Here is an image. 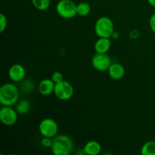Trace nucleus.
<instances>
[{
  "label": "nucleus",
  "instance_id": "obj_1",
  "mask_svg": "<svg viewBox=\"0 0 155 155\" xmlns=\"http://www.w3.org/2000/svg\"><path fill=\"white\" fill-rule=\"evenodd\" d=\"M74 148L72 139L67 135H57L53 138L51 150L54 155H69Z\"/></svg>",
  "mask_w": 155,
  "mask_h": 155
},
{
  "label": "nucleus",
  "instance_id": "obj_2",
  "mask_svg": "<svg viewBox=\"0 0 155 155\" xmlns=\"http://www.w3.org/2000/svg\"><path fill=\"white\" fill-rule=\"evenodd\" d=\"M19 98V89L13 83H5L0 89V103L2 106H12Z\"/></svg>",
  "mask_w": 155,
  "mask_h": 155
},
{
  "label": "nucleus",
  "instance_id": "obj_3",
  "mask_svg": "<svg viewBox=\"0 0 155 155\" xmlns=\"http://www.w3.org/2000/svg\"><path fill=\"white\" fill-rule=\"evenodd\" d=\"M95 33L97 36L102 38H110L114 33V25L110 18L103 16L98 18L94 27Z\"/></svg>",
  "mask_w": 155,
  "mask_h": 155
},
{
  "label": "nucleus",
  "instance_id": "obj_4",
  "mask_svg": "<svg viewBox=\"0 0 155 155\" xmlns=\"http://www.w3.org/2000/svg\"><path fill=\"white\" fill-rule=\"evenodd\" d=\"M77 4L72 0H60L56 5V12L64 19H71L77 15Z\"/></svg>",
  "mask_w": 155,
  "mask_h": 155
},
{
  "label": "nucleus",
  "instance_id": "obj_5",
  "mask_svg": "<svg viewBox=\"0 0 155 155\" xmlns=\"http://www.w3.org/2000/svg\"><path fill=\"white\" fill-rule=\"evenodd\" d=\"M74 93V86L68 81H63L55 83L54 94L58 99L68 101L71 99Z\"/></svg>",
  "mask_w": 155,
  "mask_h": 155
},
{
  "label": "nucleus",
  "instance_id": "obj_6",
  "mask_svg": "<svg viewBox=\"0 0 155 155\" xmlns=\"http://www.w3.org/2000/svg\"><path fill=\"white\" fill-rule=\"evenodd\" d=\"M39 131L43 137L54 138L58 132V126L52 118H45L39 125Z\"/></svg>",
  "mask_w": 155,
  "mask_h": 155
},
{
  "label": "nucleus",
  "instance_id": "obj_7",
  "mask_svg": "<svg viewBox=\"0 0 155 155\" xmlns=\"http://www.w3.org/2000/svg\"><path fill=\"white\" fill-rule=\"evenodd\" d=\"M92 67L100 72L108 71L112 64L111 59L107 53H95L92 58Z\"/></svg>",
  "mask_w": 155,
  "mask_h": 155
},
{
  "label": "nucleus",
  "instance_id": "obj_8",
  "mask_svg": "<svg viewBox=\"0 0 155 155\" xmlns=\"http://www.w3.org/2000/svg\"><path fill=\"white\" fill-rule=\"evenodd\" d=\"M18 115V112L12 106H2L0 109V120L7 127H12L16 124Z\"/></svg>",
  "mask_w": 155,
  "mask_h": 155
},
{
  "label": "nucleus",
  "instance_id": "obj_9",
  "mask_svg": "<svg viewBox=\"0 0 155 155\" xmlns=\"http://www.w3.org/2000/svg\"><path fill=\"white\" fill-rule=\"evenodd\" d=\"M26 76L25 68L23 65L15 64L8 70V77L13 82H22Z\"/></svg>",
  "mask_w": 155,
  "mask_h": 155
},
{
  "label": "nucleus",
  "instance_id": "obj_10",
  "mask_svg": "<svg viewBox=\"0 0 155 155\" xmlns=\"http://www.w3.org/2000/svg\"><path fill=\"white\" fill-rule=\"evenodd\" d=\"M55 83L52 81L51 79H44L39 82L38 85V90L39 93L42 95H49L54 93Z\"/></svg>",
  "mask_w": 155,
  "mask_h": 155
},
{
  "label": "nucleus",
  "instance_id": "obj_11",
  "mask_svg": "<svg viewBox=\"0 0 155 155\" xmlns=\"http://www.w3.org/2000/svg\"><path fill=\"white\" fill-rule=\"evenodd\" d=\"M107 71L110 78L113 80H121L125 75V68L120 63H112Z\"/></svg>",
  "mask_w": 155,
  "mask_h": 155
},
{
  "label": "nucleus",
  "instance_id": "obj_12",
  "mask_svg": "<svg viewBox=\"0 0 155 155\" xmlns=\"http://www.w3.org/2000/svg\"><path fill=\"white\" fill-rule=\"evenodd\" d=\"M111 46V42L110 38L100 37L94 45L95 52L97 53H107L110 50Z\"/></svg>",
  "mask_w": 155,
  "mask_h": 155
},
{
  "label": "nucleus",
  "instance_id": "obj_13",
  "mask_svg": "<svg viewBox=\"0 0 155 155\" xmlns=\"http://www.w3.org/2000/svg\"><path fill=\"white\" fill-rule=\"evenodd\" d=\"M101 151V145L98 142L91 140L86 142L83 147V151L87 155H98Z\"/></svg>",
  "mask_w": 155,
  "mask_h": 155
},
{
  "label": "nucleus",
  "instance_id": "obj_14",
  "mask_svg": "<svg viewBox=\"0 0 155 155\" xmlns=\"http://www.w3.org/2000/svg\"><path fill=\"white\" fill-rule=\"evenodd\" d=\"M31 109V104L27 99H22L16 103V111L18 114H27Z\"/></svg>",
  "mask_w": 155,
  "mask_h": 155
},
{
  "label": "nucleus",
  "instance_id": "obj_15",
  "mask_svg": "<svg viewBox=\"0 0 155 155\" xmlns=\"http://www.w3.org/2000/svg\"><path fill=\"white\" fill-rule=\"evenodd\" d=\"M91 5L88 2H82L77 4V15L80 17H86L91 12Z\"/></svg>",
  "mask_w": 155,
  "mask_h": 155
},
{
  "label": "nucleus",
  "instance_id": "obj_16",
  "mask_svg": "<svg viewBox=\"0 0 155 155\" xmlns=\"http://www.w3.org/2000/svg\"><path fill=\"white\" fill-rule=\"evenodd\" d=\"M141 154L142 155H155L154 141H148L145 142L141 148Z\"/></svg>",
  "mask_w": 155,
  "mask_h": 155
},
{
  "label": "nucleus",
  "instance_id": "obj_17",
  "mask_svg": "<svg viewBox=\"0 0 155 155\" xmlns=\"http://www.w3.org/2000/svg\"><path fill=\"white\" fill-rule=\"evenodd\" d=\"M33 5L39 11H45L50 7L51 0H31Z\"/></svg>",
  "mask_w": 155,
  "mask_h": 155
},
{
  "label": "nucleus",
  "instance_id": "obj_18",
  "mask_svg": "<svg viewBox=\"0 0 155 155\" xmlns=\"http://www.w3.org/2000/svg\"><path fill=\"white\" fill-rule=\"evenodd\" d=\"M21 89L23 92H30L34 89V84L32 81L30 80H23V83L21 86Z\"/></svg>",
  "mask_w": 155,
  "mask_h": 155
},
{
  "label": "nucleus",
  "instance_id": "obj_19",
  "mask_svg": "<svg viewBox=\"0 0 155 155\" xmlns=\"http://www.w3.org/2000/svg\"><path fill=\"white\" fill-rule=\"evenodd\" d=\"M7 18L3 13H0V33H3L7 28Z\"/></svg>",
  "mask_w": 155,
  "mask_h": 155
},
{
  "label": "nucleus",
  "instance_id": "obj_20",
  "mask_svg": "<svg viewBox=\"0 0 155 155\" xmlns=\"http://www.w3.org/2000/svg\"><path fill=\"white\" fill-rule=\"evenodd\" d=\"M51 79L52 80V81L54 82V83H60V82L63 81L64 80L63 74H62L60 71H55V72H54L51 74Z\"/></svg>",
  "mask_w": 155,
  "mask_h": 155
},
{
  "label": "nucleus",
  "instance_id": "obj_21",
  "mask_svg": "<svg viewBox=\"0 0 155 155\" xmlns=\"http://www.w3.org/2000/svg\"><path fill=\"white\" fill-rule=\"evenodd\" d=\"M53 138L50 137H43L41 140V145L44 147V148H51V145H52Z\"/></svg>",
  "mask_w": 155,
  "mask_h": 155
},
{
  "label": "nucleus",
  "instance_id": "obj_22",
  "mask_svg": "<svg viewBox=\"0 0 155 155\" xmlns=\"http://www.w3.org/2000/svg\"><path fill=\"white\" fill-rule=\"evenodd\" d=\"M149 26L151 30L155 33V13L153 14L149 19Z\"/></svg>",
  "mask_w": 155,
  "mask_h": 155
},
{
  "label": "nucleus",
  "instance_id": "obj_23",
  "mask_svg": "<svg viewBox=\"0 0 155 155\" xmlns=\"http://www.w3.org/2000/svg\"><path fill=\"white\" fill-rule=\"evenodd\" d=\"M147 1H148V4H149L150 5L155 8V0H147Z\"/></svg>",
  "mask_w": 155,
  "mask_h": 155
}]
</instances>
